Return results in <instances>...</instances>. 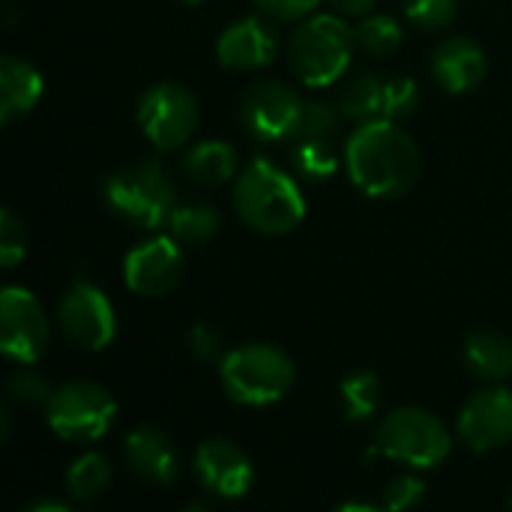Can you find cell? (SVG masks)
I'll list each match as a JSON object with an SVG mask.
<instances>
[{"mask_svg":"<svg viewBox=\"0 0 512 512\" xmlns=\"http://www.w3.org/2000/svg\"><path fill=\"white\" fill-rule=\"evenodd\" d=\"M465 363L483 381H504L512 375V342L501 333L480 330L465 342Z\"/></svg>","mask_w":512,"mask_h":512,"instance_id":"20","label":"cell"},{"mask_svg":"<svg viewBox=\"0 0 512 512\" xmlns=\"http://www.w3.org/2000/svg\"><path fill=\"white\" fill-rule=\"evenodd\" d=\"M426 498V483L420 477H396L384 486V507L387 510H414Z\"/></svg>","mask_w":512,"mask_h":512,"instance_id":"30","label":"cell"},{"mask_svg":"<svg viewBox=\"0 0 512 512\" xmlns=\"http://www.w3.org/2000/svg\"><path fill=\"white\" fill-rule=\"evenodd\" d=\"M168 228L177 243H204L219 231V213H216V207H210L204 201L183 204V207H174Z\"/></svg>","mask_w":512,"mask_h":512,"instance_id":"23","label":"cell"},{"mask_svg":"<svg viewBox=\"0 0 512 512\" xmlns=\"http://www.w3.org/2000/svg\"><path fill=\"white\" fill-rule=\"evenodd\" d=\"M459 438L474 453H492L512 441V390H486L459 414Z\"/></svg>","mask_w":512,"mask_h":512,"instance_id":"15","label":"cell"},{"mask_svg":"<svg viewBox=\"0 0 512 512\" xmlns=\"http://www.w3.org/2000/svg\"><path fill=\"white\" fill-rule=\"evenodd\" d=\"M111 483V462L99 453H87L66 471V489L75 501H90L102 495Z\"/></svg>","mask_w":512,"mask_h":512,"instance_id":"24","label":"cell"},{"mask_svg":"<svg viewBox=\"0 0 512 512\" xmlns=\"http://www.w3.org/2000/svg\"><path fill=\"white\" fill-rule=\"evenodd\" d=\"M186 342H189V351L198 357V360H216L219 357V348H222V339L213 327L207 324H195L189 333H186Z\"/></svg>","mask_w":512,"mask_h":512,"instance_id":"31","label":"cell"},{"mask_svg":"<svg viewBox=\"0 0 512 512\" xmlns=\"http://www.w3.org/2000/svg\"><path fill=\"white\" fill-rule=\"evenodd\" d=\"M183 168L201 186H222L237 174V153L228 141H201L186 153Z\"/></svg>","mask_w":512,"mask_h":512,"instance_id":"22","label":"cell"},{"mask_svg":"<svg viewBox=\"0 0 512 512\" xmlns=\"http://www.w3.org/2000/svg\"><path fill=\"white\" fill-rule=\"evenodd\" d=\"M342 399H345V411L348 420H369L384 399L381 390V378L375 372H354L342 381Z\"/></svg>","mask_w":512,"mask_h":512,"instance_id":"25","label":"cell"},{"mask_svg":"<svg viewBox=\"0 0 512 512\" xmlns=\"http://www.w3.org/2000/svg\"><path fill=\"white\" fill-rule=\"evenodd\" d=\"M219 378L231 402L264 408L279 402L294 384V363L273 345H243L222 357Z\"/></svg>","mask_w":512,"mask_h":512,"instance_id":"4","label":"cell"},{"mask_svg":"<svg viewBox=\"0 0 512 512\" xmlns=\"http://www.w3.org/2000/svg\"><path fill=\"white\" fill-rule=\"evenodd\" d=\"M288 144L300 174L309 180L333 177L339 171V111L324 102H306Z\"/></svg>","mask_w":512,"mask_h":512,"instance_id":"10","label":"cell"},{"mask_svg":"<svg viewBox=\"0 0 512 512\" xmlns=\"http://www.w3.org/2000/svg\"><path fill=\"white\" fill-rule=\"evenodd\" d=\"M306 102L282 81H258L240 105L246 129L261 141H288L303 117Z\"/></svg>","mask_w":512,"mask_h":512,"instance_id":"12","label":"cell"},{"mask_svg":"<svg viewBox=\"0 0 512 512\" xmlns=\"http://www.w3.org/2000/svg\"><path fill=\"white\" fill-rule=\"evenodd\" d=\"M405 12L423 30H444L456 18V0H405Z\"/></svg>","mask_w":512,"mask_h":512,"instance_id":"27","label":"cell"},{"mask_svg":"<svg viewBox=\"0 0 512 512\" xmlns=\"http://www.w3.org/2000/svg\"><path fill=\"white\" fill-rule=\"evenodd\" d=\"M45 93V81L36 66L6 54L0 60V120L12 123L36 108Z\"/></svg>","mask_w":512,"mask_h":512,"instance_id":"19","label":"cell"},{"mask_svg":"<svg viewBox=\"0 0 512 512\" xmlns=\"http://www.w3.org/2000/svg\"><path fill=\"white\" fill-rule=\"evenodd\" d=\"M378 447L393 462L411 468H438L450 456L453 438L432 411L396 408L378 426Z\"/></svg>","mask_w":512,"mask_h":512,"instance_id":"6","label":"cell"},{"mask_svg":"<svg viewBox=\"0 0 512 512\" xmlns=\"http://www.w3.org/2000/svg\"><path fill=\"white\" fill-rule=\"evenodd\" d=\"M27 252V234H24V225L15 219L12 210H3L0 213V264L9 270L15 267Z\"/></svg>","mask_w":512,"mask_h":512,"instance_id":"29","label":"cell"},{"mask_svg":"<svg viewBox=\"0 0 512 512\" xmlns=\"http://www.w3.org/2000/svg\"><path fill=\"white\" fill-rule=\"evenodd\" d=\"M378 0H333V6L342 12V15H366L369 9H375Z\"/></svg>","mask_w":512,"mask_h":512,"instance_id":"33","label":"cell"},{"mask_svg":"<svg viewBox=\"0 0 512 512\" xmlns=\"http://www.w3.org/2000/svg\"><path fill=\"white\" fill-rule=\"evenodd\" d=\"M486 69H489L486 51L468 36H453L441 42L432 57V72L447 93H468L480 87Z\"/></svg>","mask_w":512,"mask_h":512,"instance_id":"17","label":"cell"},{"mask_svg":"<svg viewBox=\"0 0 512 512\" xmlns=\"http://www.w3.org/2000/svg\"><path fill=\"white\" fill-rule=\"evenodd\" d=\"M195 477L216 498L234 501L243 498L255 483L252 459L225 438H210L195 450Z\"/></svg>","mask_w":512,"mask_h":512,"instance_id":"14","label":"cell"},{"mask_svg":"<svg viewBox=\"0 0 512 512\" xmlns=\"http://www.w3.org/2000/svg\"><path fill=\"white\" fill-rule=\"evenodd\" d=\"M357 45L369 54H393L402 45V27L390 15H369L357 24Z\"/></svg>","mask_w":512,"mask_h":512,"instance_id":"26","label":"cell"},{"mask_svg":"<svg viewBox=\"0 0 512 512\" xmlns=\"http://www.w3.org/2000/svg\"><path fill=\"white\" fill-rule=\"evenodd\" d=\"M342 114L357 123L372 120H390V81L378 75H357L345 90L339 102Z\"/></svg>","mask_w":512,"mask_h":512,"instance_id":"21","label":"cell"},{"mask_svg":"<svg viewBox=\"0 0 512 512\" xmlns=\"http://www.w3.org/2000/svg\"><path fill=\"white\" fill-rule=\"evenodd\" d=\"M105 198L120 219L147 231L162 228L177 207V189L159 162H135L114 171L105 183Z\"/></svg>","mask_w":512,"mask_h":512,"instance_id":"5","label":"cell"},{"mask_svg":"<svg viewBox=\"0 0 512 512\" xmlns=\"http://www.w3.org/2000/svg\"><path fill=\"white\" fill-rule=\"evenodd\" d=\"M279 51V36L273 30V24H267L264 18H240L234 24L225 27V33L216 42V57L222 66L228 69H261L267 63H273Z\"/></svg>","mask_w":512,"mask_h":512,"instance_id":"16","label":"cell"},{"mask_svg":"<svg viewBox=\"0 0 512 512\" xmlns=\"http://www.w3.org/2000/svg\"><path fill=\"white\" fill-rule=\"evenodd\" d=\"M6 393L18 405H48V399H51L48 381L33 369H18L6 384Z\"/></svg>","mask_w":512,"mask_h":512,"instance_id":"28","label":"cell"},{"mask_svg":"<svg viewBox=\"0 0 512 512\" xmlns=\"http://www.w3.org/2000/svg\"><path fill=\"white\" fill-rule=\"evenodd\" d=\"M345 168L366 195L399 198L414 189L423 159L417 141L396 120H372L348 138Z\"/></svg>","mask_w":512,"mask_h":512,"instance_id":"1","label":"cell"},{"mask_svg":"<svg viewBox=\"0 0 512 512\" xmlns=\"http://www.w3.org/2000/svg\"><path fill=\"white\" fill-rule=\"evenodd\" d=\"M123 276L129 291L141 297H165L168 291L177 288L183 276V252L177 240L153 237L138 243L123 261Z\"/></svg>","mask_w":512,"mask_h":512,"instance_id":"13","label":"cell"},{"mask_svg":"<svg viewBox=\"0 0 512 512\" xmlns=\"http://www.w3.org/2000/svg\"><path fill=\"white\" fill-rule=\"evenodd\" d=\"M258 9H264L267 15L273 18H285V21H294V18H306L321 0H252Z\"/></svg>","mask_w":512,"mask_h":512,"instance_id":"32","label":"cell"},{"mask_svg":"<svg viewBox=\"0 0 512 512\" xmlns=\"http://www.w3.org/2000/svg\"><path fill=\"white\" fill-rule=\"evenodd\" d=\"M0 348L21 366L36 363L48 351V318L27 288L6 285L0 294Z\"/></svg>","mask_w":512,"mask_h":512,"instance_id":"11","label":"cell"},{"mask_svg":"<svg viewBox=\"0 0 512 512\" xmlns=\"http://www.w3.org/2000/svg\"><path fill=\"white\" fill-rule=\"evenodd\" d=\"M339 510H351V512H375V507H369V504H342Z\"/></svg>","mask_w":512,"mask_h":512,"instance_id":"35","label":"cell"},{"mask_svg":"<svg viewBox=\"0 0 512 512\" xmlns=\"http://www.w3.org/2000/svg\"><path fill=\"white\" fill-rule=\"evenodd\" d=\"M234 207L240 219L267 237L291 234L306 219V198L288 171L270 159H252L234 183Z\"/></svg>","mask_w":512,"mask_h":512,"instance_id":"2","label":"cell"},{"mask_svg":"<svg viewBox=\"0 0 512 512\" xmlns=\"http://www.w3.org/2000/svg\"><path fill=\"white\" fill-rule=\"evenodd\" d=\"M57 321L75 345L87 351H102L117 336V315L102 288L78 279L66 288L57 306Z\"/></svg>","mask_w":512,"mask_h":512,"instance_id":"9","label":"cell"},{"mask_svg":"<svg viewBox=\"0 0 512 512\" xmlns=\"http://www.w3.org/2000/svg\"><path fill=\"white\" fill-rule=\"evenodd\" d=\"M30 512H48V510H66V504H57V501H39V504H30Z\"/></svg>","mask_w":512,"mask_h":512,"instance_id":"34","label":"cell"},{"mask_svg":"<svg viewBox=\"0 0 512 512\" xmlns=\"http://www.w3.org/2000/svg\"><path fill=\"white\" fill-rule=\"evenodd\" d=\"M138 126L156 150H177L198 126V102L183 84H153L138 102Z\"/></svg>","mask_w":512,"mask_h":512,"instance_id":"8","label":"cell"},{"mask_svg":"<svg viewBox=\"0 0 512 512\" xmlns=\"http://www.w3.org/2000/svg\"><path fill=\"white\" fill-rule=\"evenodd\" d=\"M48 426L57 438L72 444H90L111 432L117 420L114 396L93 381H72L51 393L48 399Z\"/></svg>","mask_w":512,"mask_h":512,"instance_id":"7","label":"cell"},{"mask_svg":"<svg viewBox=\"0 0 512 512\" xmlns=\"http://www.w3.org/2000/svg\"><path fill=\"white\" fill-rule=\"evenodd\" d=\"M123 453H126L129 471L153 486L174 483V477L180 471V462H177V453H174L168 435L153 426H138L135 432H129Z\"/></svg>","mask_w":512,"mask_h":512,"instance_id":"18","label":"cell"},{"mask_svg":"<svg viewBox=\"0 0 512 512\" xmlns=\"http://www.w3.org/2000/svg\"><path fill=\"white\" fill-rule=\"evenodd\" d=\"M183 3H201V0H183Z\"/></svg>","mask_w":512,"mask_h":512,"instance_id":"36","label":"cell"},{"mask_svg":"<svg viewBox=\"0 0 512 512\" xmlns=\"http://www.w3.org/2000/svg\"><path fill=\"white\" fill-rule=\"evenodd\" d=\"M357 33L339 15H312L288 42V66L309 87L339 81L351 63Z\"/></svg>","mask_w":512,"mask_h":512,"instance_id":"3","label":"cell"}]
</instances>
